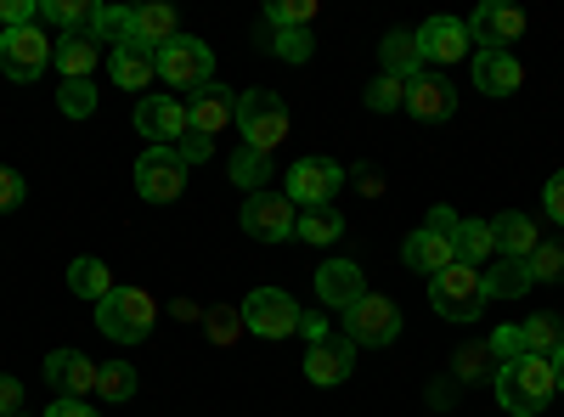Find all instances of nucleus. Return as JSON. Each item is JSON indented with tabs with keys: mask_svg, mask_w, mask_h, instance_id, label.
I'll return each instance as SVG.
<instances>
[{
	"mask_svg": "<svg viewBox=\"0 0 564 417\" xmlns=\"http://www.w3.org/2000/svg\"><path fill=\"white\" fill-rule=\"evenodd\" d=\"M547 361H553V384H558V389H564V344H558V350H553V355H547Z\"/></svg>",
	"mask_w": 564,
	"mask_h": 417,
	"instance_id": "5fc2aeb1",
	"label": "nucleus"
},
{
	"mask_svg": "<svg viewBox=\"0 0 564 417\" xmlns=\"http://www.w3.org/2000/svg\"><path fill=\"white\" fill-rule=\"evenodd\" d=\"M18 406H23V384L12 373H0V417H18Z\"/></svg>",
	"mask_w": 564,
	"mask_h": 417,
	"instance_id": "de8ad7c7",
	"label": "nucleus"
},
{
	"mask_svg": "<svg viewBox=\"0 0 564 417\" xmlns=\"http://www.w3.org/2000/svg\"><path fill=\"white\" fill-rule=\"evenodd\" d=\"M553 361L547 355H520V361H502L497 366V400L508 417H536L553 400Z\"/></svg>",
	"mask_w": 564,
	"mask_h": 417,
	"instance_id": "f257e3e1",
	"label": "nucleus"
},
{
	"mask_svg": "<svg viewBox=\"0 0 564 417\" xmlns=\"http://www.w3.org/2000/svg\"><path fill=\"white\" fill-rule=\"evenodd\" d=\"M401 260H406L412 271H430V276H435V271H446V265H452V243H446V238H435L430 226H417L412 238L401 243Z\"/></svg>",
	"mask_w": 564,
	"mask_h": 417,
	"instance_id": "a878e982",
	"label": "nucleus"
},
{
	"mask_svg": "<svg viewBox=\"0 0 564 417\" xmlns=\"http://www.w3.org/2000/svg\"><path fill=\"white\" fill-rule=\"evenodd\" d=\"M181 29H175V12L159 7V0H148V7H135V45H148V52H159V45H170Z\"/></svg>",
	"mask_w": 564,
	"mask_h": 417,
	"instance_id": "bb28decb",
	"label": "nucleus"
},
{
	"mask_svg": "<svg viewBox=\"0 0 564 417\" xmlns=\"http://www.w3.org/2000/svg\"><path fill=\"white\" fill-rule=\"evenodd\" d=\"M475 85L486 97H513V90L525 85V68L513 52H475Z\"/></svg>",
	"mask_w": 564,
	"mask_h": 417,
	"instance_id": "412c9836",
	"label": "nucleus"
},
{
	"mask_svg": "<svg viewBox=\"0 0 564 417\" xmlns=\"http://www.w3.org/2000/svg\"><path fill=\"white\" fill-rule=\"evenodd\" d=\"M90 40H108L113 52L130 45L135 40V12L130 7H97V18H90Z\"/></svg>",
	"mask_w": 564,
	"mask_h": 417,
	"instance_id": "c85d7f7f",
	"label": "nucleus"
},
{
	"mask_svg": "<svg viewBox=\"0 0 564 417\" xmlns=\"http://www.w3.org/2000/svg\"><path fill=\"white\" fill-rule=\"evenodd\" d=\"M401 333V310H395V299H384V294H361L350 310H345V339L350 344H390Z\"/></svg>",
	"mask_w": 564,
	"mask_h": 417,
	"instance_id": "1a4fd4ad",
	"label": "nucleus"
},
{
	"mask_svg": "<svg viewBox=\"0 0 564 417\" xmlns=\"http://www.w3.org/2000/svg\"><path fill=\"white\" fill-rule=\"evenodd\" d=\"M175 153H181V164H204V158L215 153V135H204V130H186L181 142H175Z\"/></svg>",
	"mask_w": 564,
	"mask_h": 417,
	"instance_id": "c03bdc74",
	"label": "nucleus"
},
{
	"mask_svg": "<svg viewBox=\"0 0 564 417\" xmlns=\"http://www.w3.org/2000/svg\"><path fill=\"white\" fill-rule=\"evenodd\" d=\"M40 18L45 23H57V29H68V34H90V18H97V7H85V0H40Z\"/></svg>",
	"mask_w": 564,
	"mask_h": 417,
	"instance_id": "473e14b6",
	"label": "nucleus"
},
{
	"mask_svg": "<svg viewBox=\"0 0 564 417\" xmlns=\"http://www.w3.org/2000/svg\"><path fill=\"white\" fill-rule=\"evenodd\" d=\"M350 373H356V344L345 333H322L305 350V378L311 384H345Z\"/></svg>",
	"mask_w": 564,
	"mask_h": 417,
	"instance_id": "2eb2a0df",
	"label": "nucleus"
},
{
	"mask_svg": "<svg viewBox=\"0 0 564 417\" xmlns=\"http://www.w3.org/2000/svg\"><path fill=\"white\" fill-rule=\"evenodd\" d=\"M271 52H276V57H289V63H311L316 40H311L305 29H271Z\"/></svg>",
	"mask_w": 564,
	"mask_h": 417,
	"instance_id": "58836bf2",
	"label": "nucleus"
},
{
	"mask_svg": "<svg viewBox=\"0 0 564 417\" xmlns=\"http://www.w3.org/2000/svg\"><path fill=\"white\" fill-rule=\"evenodd\" d=\"M356 187H361L367 198H379V193H384V180H379V169H356Z\"/></svg>",
	"mask_w": 564,
	"mask_h": 417,
	"instance_id": "603ef678",
	"label": "nucleus"
},
{
	"mask_svg": "<svg viewBox=\"0 0 564 417\" xmlns=\"http://www.w3.org/2000/svg\"><path fill=\"white\" fill-rule=\"evenodd\" d=\"M300 305L282 294V288H254L249 299H243V328L249 333H260V339H289V333H300Z\"/></svg>",
	"mask_w": 564,
	"mask_h": 417,
	"instance_id": "423d86ee",
	"label": "nucleus"
},
{
	"mask_svg": "<svg viewBox=\"0 0 564 417\" xmlns=\"http://www.w3.org/2000/svg\"><path fill=\"white\" fill-rule=\"evenodd\" d=\"M520 34H525V12L508 7V0H486V7L468 18V40H475L480 52H508Z\"/></svg>",
	"mask_w": 564,
	"mask_h": 417,
	"instance_id": "f8f14e48",
	"label": "nucleus"
},
{
	"mask_svg": "<svg viewBox=\"0 0 564 417\" xmlns=\"http://www.w3.org/2000/svg\"><path fill=\"white\" fill-rule=\"evenodd\" d=\"M231 180H238L243 193H265V180H271V153L238 147V153H231Z\"/></svg>",
	"mask_w": 564,
	"mask_h": 417,
	"instance_id": "2f4dec72",
	"label": "nucleus"
},
{
	"mask_svg": "<svg viewBox=\"0 0 564 417\" xmlns=\"http://www.w3.org/2000/svg\"><path fill=\"white\" fill-rule=\"evenodd\" d=\"M367 108H372V113H395V108H406V79L379 74V79L367 85Z\"/></svg>",
	"mask_w": 564,
	"mask_h": 417,
	"instance_id": "c9c22d12",
	"label": "nucleus"
},
{
	"mask_svg": "<svg viewBox=\"0 0 564 417\" xmlns=\"http://www.w3.org/2000/svg\"><path fill=\"white\" fill-rule=\"evenodd\" d=\"M486 344H491V355H497V361H520V355H531V350H525V333H520V328H497V333H491Z\"/></svg>",
	"mask_w": 564,
	"mask_h": 417,
	"instance_id": "37998d69",
	"label": "nucleus"
},
{
	"mask_svg": "<svg viewBox=\"0 0 564 417\" xmlns=\"http://www.w3.org/2000/svg\"><path fill=\"white\" fill-rule=\"evenodd\" d=\"M468 29L457 23V18H430L417 29V52H423V63H463V52H468Z\"/></svg>",
	"mask_w": 564,
	"mask_h": 417,
	"instance_id": "6ab92c4d",
	"label": "nucleus"
},
{
	"mask_svg": "<svg viewBox=\"0 0 564 417\" xmlns=\"http://www.w3.org/2000/svg\"><path fill=\"white\" fill-rule=\"evenodd\" d=\"M23 193H29L23 175H18V169H0V215H12V209L23 204Z\"/></svg>",
	"mask_w": 564,
	"mask_h": 417,
	"instance_id": "49530a36",
	"label": "nucleus"
},
{
	"mask_svg": "<svg viewBox=\"0 0 564 417\" xmlns=\"http://www.w3.org/2000/svg\"><path fill=\"white\" fill-rule=\"evenodd\" d=\"M45 417H97V406H85V400H57Z\"/></svg>",
	"mask_w": 564,
	"mask_h": 417,
	"instance_id": "3c124183",
	"label": "nucleus"
},
{
	"mask_svg": "<svg viewBox=\"0 0 564 417\" xmlns=\"http://www.w3.org/2000/svg\"><path fill=\"white\" fill-rule=\"evenodd\" d=\"M384 74H395V79H417V74H423L417 34H390V40H384Z\"/></svg>",
	"mask_w": 564,
	"mask_h": 417,
	"instance_id": "c756f323",
	"label": "nucleus"
},
{
	"mask_svg": "<svg viewBox=\"0 0 564 417\" xmlns=\"http://www.w3.org/2000/svg\"><path fill=\"white\" fill-rule=\"evenodd\" d=\"M135 130L148 135V147H170L193 130V119H186V102H175V97H141L135 102Z\"/></svg>",
	"mask_w": 564,
	"mask_h": 417,
	"instance_id": "ddd939ff",
	"label": "nucleus"
},
{
	"mask_svg": "<svg viewBox=\"0 0 564 417\" xmlns=\"http://www.w3.org/2000/svg\"><path fill=\"white\" fill-rule=\"evenodd\" d=\"M361 294H367V276H361L356 260H327V265H316V299H322L327 310H350Z\"/></svg>",
	"mask_w": 564,
	"mask_h": 417,
	"instance_id": "dca6fc26",
	"label": "nucleus"
},
{
	"mask_svg": "<svg viewBox=\"0 0 564 417\" xmlns=\"http://www.w3.org/2000/svg\"><path fill=\"white\" fill-rule=\"evenodd\" d=\"M45 384L57 389V400H85L97 389V361L79 350H52L45 355Z\"/></svg>",
	"mask_w": 564,
	"mask_h": 417,
	"instance_id": "4468645a",
	"label": "nucleus"
},
{
	"mask_svg": "<svg viewBox=\"0 0 564 417\" xmlns=\"http://www.w3.org/2000/svg\"><path fill=\"white\" fill-rule=\"evenodd\" d=\"M294 238H305V243H334V238H345V220L327 209V204H316V209H305V215L294 220Z\"/></svg>",
	"mask_w": 564,
	"mask_h": 417,
	"instance_id": "7c9ffc66",
	"label": "nucleus"
},
{
	"mask_svg": "<svg viewBox=\"0 0 564 417\" xmlns=\"http://www.w3.org/2000/svg\"><path fill=\"white\" fill-rule=\"evenodd\" d=\"M57 108L68 119H90V113H97V85H90V79H63L57 85Z\"/></svg>",
	"mask_w": 564,
	"mask_h": 417,
	"instance_id": "f704fd0d",
	"label": "nucleus"
},
{
	"mask_svg": "<svg viewBox=\"0 0 564 417\" xmlns=\"http://www.w3.org/2000/svg\"><path fill=\"white\" fill-rule=\"evenodd\" d=\"M18 417H23V411H18Z\"/></svg>",
	"mask_w": 564,
	"mask_h": 417,
	"instance_id": "6e6d98bb",
	"label": "nucleus"
},
{
	"mask_svg": "<svg viewBox=\"0 0 564 417\" xmlns=\"http://www.w3.org/2000/svg\"><path fill=\"white\" fill-rule=\"evenodd\" d=\"M339 187H345V169H339L334 158H300V164L289 169V187H282V198L316 209V204L334 198Z\"/></svg>",
	"mask_w": 564,
	"mask_h": 417,
	"instance_id": "9b49d317",
	"label": "nucleus"
},
{
	"mask_svg": "<svg viewBox=\"0 0 564 417\" xmlns=\"http://www.w3.org/2000/svg\"><path fill=\"white\" fill-rule=\"evenodd\" d=\"M186 119H193V130H204V135H220L226 124H238V90H226V85L209 79L204 90H193Z\"/></svg>",
	"mask_w": 564,
	"mask_h": 417,
	"instance_id": "a211bd4d",
	"label": "nucleus"
},
{
	"mask_svg": "<svg viewBox=\"0 0 564 417\" xmlns=\"http://www.w3.org/2000/svg\"><path fill=\"white\" fill-rule=\"evenodd\" d=\"M238 130H243V147L271 153L289 142V108H282L276 90H243L238 97Z\"/></svg>",
	"mask_w": 564,
	"mask_h": 417,
	"instance_id": "f03ea898",
	"label": "nucleus"
},
{
	"mask_svg": "<svg viewBox=\"0 0 564 417\" xmlns=\"http://www.w3.org/2000/svg\"><path fill=\"white\" fill-rule=\"evenodd\" d=\"M153 299L141 294V288H113L102 305H97V328L113 339V344H141L153 333Z\"/></svg>",
	"mask_w": 564,
	"mask_h": 417,
	"instance_id": "20e7f679",
	"label": "nucleus"
},
{
	"mask_svg": "<svg viewBox=\"0 0 564 417\" xmlns=\"http://www.w3.org/2000/svg\"><path fill=\"white\" fill-rule=\"evenodd\" d=\"M52 57H57V74L63 79H90V68L102 63V40H90V34H57Z\"/></svg>",
	"mask_w": 564,
	"mask_h": 417,
	"instance_id": "5701e85b",
	"label": "nucleus"
},
{
	"mask_svg": "<svg viewBox=\"0 0 564 417\" xmlns=\"http://www.w3.org/2000/svg\"><path fill=\"white\" fill-rule=\"evenodd\" d=\"M542 204H547V215H553V220L564 226V169H558V175L547 180V193H542Z\"/></svg>",
	"mask_w": 564,
	"mask_h": 417,
	"instance_id": "09e8293b",
	"label": "nucleus"
},
{
	"mask_svg": "<svg viewBox=\"0 0 564 417\" xmlns=\"http://www.w3.org/2000/svg\"><path fill=\"white\" fill-rule=\"evenodd\" d=\"M520 333H525V350H531V355H553V350L564 344V316H553V310H547V316H531Z\"/></svg>",
	"mask_w": 564,
	"mask_h": 417,
	"instance_id": "72a5a7b5",
	"label": "nucleus"
},
{
	"mask_svg": "<svg viewBox=\"0 0 564 417\" xmlns=\"http://www.w3.org/2000/svg\"><path fill=\"white\" fill-rule=\"evenodd\" d=\"M491 361H497V355H491V344H468V350H457V355H452V366H457V378H463V384L486 378V373H491Z\"/></svg>",
	"mask_w": 564,
	"mask_h": 417,
	"instance_id": "ea45409f",
	"label": "nucleus"
},
{
	"mask_svg": "<svg viewBox=\"0 0 564 417\" xmlns=\"http://www.w3.org/2000/svg\"><path fill=\"white\" fill-rule=\"evenodd\" d=\"M531 276H536V283H564V243H536Z\"/></svg>",
	"mask_w": 564,
	"mask_h": 417,
	"instance_id": "a19ab883",
	"label": "nucleus"
},
{
	"mask_svg": "<svg viewBox=\"0 0 564 417\" xmlns=\"http://www.w3.org/2000/svg\"><path fill=\"white\" fill-rule=\"evenodd\" d=\"M406 113L423 124H441L457 113V90L441 74H417V79H406Z\"/></svg>",
	"mask_w": 564,
	"mask_h": 417,
	"instance_id": "f3484780",
	"label": "nucleus"
},
{
	"mask_svg": "<svg viewBox=\"0 0 564 417\" xmlns=\"http://www.w3.org/2000/svg\"><path fill=\"white\" fill-rule=\"evenodd\" d=\"M452 260L457 265H486V260H497V249H491V220H457V231H452Z\"/></svg>",
	"mask_w": 564,
	"mask_h": 417,
	"instance_id": "393cba45",
	"label": "nucleus"
},
{
	"mask_svg": "<svg viewBox=\"0 0 564 417\" xmlns=\"http://www.w3.org/2000/svg\"><path fill=\"white\" fill-rule=\"evenodd\" d=\"M300 333H305V339L316 344V339L327 333V321H322V316H300Z\"/></svg>",
	"mask_w": 564,
	"mask_h": 417,
	"instance_id": "864d4df0",
	"label": "nucleus"
},
{
	"mask_svg": "<svg viewBox=\"0 0 564 417\" xmlns=\"http://www.w3.org/2000/svg\"><path fill=\"white\" fill-rule=\"evenodd\" d=\"M204 321H209V339H215V344H231V339L243 333V310H231V305L204 310Z\"/></svg>",
	"mask_w": 564,
	"mask_h": 417,
	"instance_id": "79ce46f5",
	"label": "nucleus"
},
{
	"mask_svg": "<svg viewBox=\"0 0 564 417\" xmlns=\"http://www.w3.org/2000/svg\"><path fill=\"white\" fill-rule=\"evenodd\" d=\"M430 231H435V238H446L452 243V231H457V215L441 204V209H430Z\"/></svg>",
	"mask_w": 564,
	"mask_h": 417,
	"instance_id": "8fccbe9b",
	"label": "nucleus"
},
{
	"mask_svg": "<svg viewBox=\"0 0 564 417\" xmlns=\"http://www.w3.org/2000/svg\"><path fill=\"white\" fill-rule=\"evenodd\" d=\"M430 305L446 316V321H475L486 310V288H480V271L475 265H446L430 276Z\"/></svg>",
	"mask_w": 564,
	"mask_h": 417,
	"instance_id": "7ed1b4c3",
	"label": "nucleus"
},
{
	"mask_svg": "<svg viewBox=\"0 0 564 417\" xmlns=\"http://www.w3.org/2000/svg\"><path fill=\"white\" fill-rule=\"evenodd\" d=\"M181 187H186V164L175 147H148L135 158V193L148 204H175Z\"/></svg>",
	"mask_w": 564,
	"mask_h": 417,
	"instance_id": "0eeeda50",
	"label": "nucleus"
},
{
	"mask_svg": "<svg viewBox=\"0 0 564 417\" xmlns=\"http://www.w3.org/2000/svg\"><path fill=\"white\" fill-rule=\"evenodd\" d=\"M316 18V0H276L265 7V29H305Z\"/></svg>",
	"mask_w": 564,
	"mask_h": 417,
	"instance_id": "4c0bfd02",
	"label": "nucleus"
},
{
	"mask_svg": "<svg viewBox=\"0 0 564 417\" xmlns=\"http://www.w3.org/2000/svg\"><path fill=\"white\" fill-rule=\"evenodd\" d=\"M159 79H170L175 90H204L209 85V74H215V52L204 40H193V34H175L170 45H159Z\"/></svg>",
	"mask_w": 564,
	"mask_h": 417,
	"instance_id": "39448f33",
	"label": "nucleus"
},
{
	"mask_svg": "<svg viewBox=\"0 0 564 417\" xmlns=\"http://www.w3.org/2000/svg\"><path fill=\"white\" fill-rule=\"evenodd\" d=\"M108 74H113V85H124V90H148V79H159V57L148 52V45H119V52L108 57Z\"/></svg>",
	"mask_w": 564,
	"mask_h": 417,
	"instance_id": "b1692460",
	"label": "nucleus"
},
{
	"mask_svg": "<svg viewBox=\"0 0 564 417\" xmlns=\"http://www.w3.org/2000/svg\"><path fill=\"white\" fill-rule=\"evenodd\" d=\"M45 68H52V40H45L34 23L29 29H7L0 34V74L7 79H40Z\"/></svg>",
	"mask_w": 564,
	"mask_h": 417,
	"instance_id": "6e6552de",
	"label": "nucleus"
},
{
	"mask_svg": "<svg viewBox=\"0 0 564 417\" xmlns=\"http://www.w3.org/2000/svg\"><path fill=\"white\" fill-rule=\"evenodd\" d=\"M68 288H74L79 299H97V305H102V299L113 294V271H108L102 260H90V254H79V260L68 265Z\"/></svg>",
	"mask_w": 564,
	"mask_h": 417,
	"instance_id": "cd10ccee",
	"label": "nucleus"
},
{
	"mask_svg": "<svg viewBox=\"0 0 564 417\" xmlns=\"http://www.w3.org/2000/svg\"><path fill=\"white\" fill-rule=\"evenodd\" d=\"M97 389H102V400H130L135 395V373L124 361H102L97 366Z\"/></svg>",
	"mask_w": 564,
	"mask_h": 417,
	"instance_id": "e433bc0d",
	"label": "nucleus"
},
{
	"mask_svg": "<svg viewBox=\"0 0 564 417\" xmlns=\"http://www.w3.org/2000/svg\"><path fill=\"white\" fill-rule=\"evenodd\" d=\"M536 243H542V238H536V220H531V215L508 209V215L491 220V249H497L502 260H531Z\"/></svg>",
	"mask_w": 564,
	"mask_h": 417,
	"instance_id": "aec40b11",
	"label": "nucleus"
},
{
	"mask_svg": "<svg viewBox=\"0 0 564 417\" xmlns=\"http://www.w3.org/2000/svg\"><path fill=\"white\" fill-rule=\"evenodd\" d=\"M531 260H491L486 271H480V288H486V299H520V294H531Z\"/></svg>",
	"mask_w": 564,
	"mask_h": 417,
	"instance_id": "4be33fe9",
	"label": "nucleus"
},
{
	"mask_svg": "<svg viewBox=\"0 0 564 417\" xmlns=\"http://www.w3.org/2000/svg\"><path fill=\"white\" fill-rule=\"evenodd\" d=\"M294 220H300V209L282 198V193H249V204H243V231H249L254 243L294 238Z\"/></svg>",
	"mask_w": 564,
	"mask_h": 417,
	"instance_id": "9d476101",
	"label": "nucleus"
},
{
	"mask_svg": "<svg viewBox=\"0 0 564 417\" xmlns=\"http://www.w3.org/2000/svg\"><path fill=\"white\" fill-rule=\"evenodd\" d=\"M34 18H40L34 0H0V23H7V29H29Z\"/></svg>",
	"mask_w": 564,
	"mask_h": 417,
	"instance_id": "a18cd8bd",
	"label": "nucleus"
}]
</instances>
